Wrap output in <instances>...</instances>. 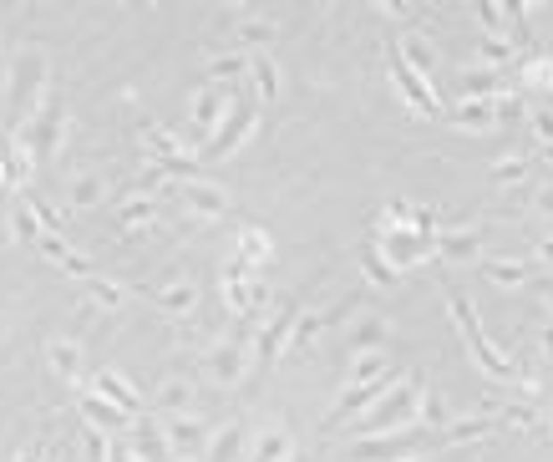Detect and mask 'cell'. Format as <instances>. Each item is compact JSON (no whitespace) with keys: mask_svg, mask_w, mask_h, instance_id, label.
Wrapping results in <instances>:
<instances>
[{"mask_svg":"<svg viewBox=\"0 0 553 462\" xmlns=\"http://www.w3.org/2000/svg\"><path fill=\"white\" fill-rule=\"evenodd\" d=\"M447 300H452V320H457L462 340L473 346V356H477V361H482V371H492V376H503V382H513L518 371H513V361H503V356H498V346H492L488 335H482V325H477V310H473V300H467L462 290H452Z\"/></svg>","mask_w":553,"mask_h":462,"instance_id":"obj_1","label":"cell"},{"mask_svg":"<svg viewBox=\"0 0 553 462\" xmlns=\"http://www.w3.org/2000/svg\"><path fill=\"white\" fill-rule=\"evenodd\" d=\"M447 442L442 432H401V437H386V442H361L356 447V462H386V458H401V452H422V447H437Z\"/></svg>","mask_w":553,"mask_h":462,"instance_id":"obj_2","label":"cell"},{"mask_svg":"<svg viewBox=\"0 0 553 462\" xmlns=\"http://www.w3.org/2000/svg\"><path fill=\"white\" fill-rule=\"evenodd\" d=\"M391 71H396V87H401V97H406L416 112H437V92H432V81H422L416 71H411L406 62H401V51L391 46Z\"/></svg>","mask_w":553,"mask_h":462,"instance_id":"obj_3","label":"cell"},{"mask_svg":"<svg viewBox=\"0 0 553 462\" xmlns=\"http://www.w3.org/2000/svg\"><path fill=\"white\" fill-rule=\"evenodd\" d=\"M411 412H416V386H401V391H396L391 401H381V407H376V416L365 422V432H381V427H401V422H406Z\"/></svg>","mask_w":553,"mask_h":462,"instance_id":"obj_4","label":"cell"},{"mask_svg":"<svg viewBox=\"0 0 553 462\" xmlns=\"http://www.w3.org/2000/svg\"><path fill=\"white\" fill-rule=\"evenodd\" d=\"M452 122H462V128H492L498 117H492V102H462L452 112Z\"/></svg>","mask_w":553,"mask_h":462,"instance_id":"obj_5","label":"cell"},{"mask_svg":"<svg viewBox=\"0 0 553 462\" xmlns=\"http://www.w3.org/2000/svg\"><path fill=\"white\" fill-rule=\"evenodd\" d=\"M477 234H442V239H437V249H442L447 259H473L477 255Z\"/></svg>","mask_w":553,"mask_h":462,"instance_id":"obj_6","label":"cell"},{"mask_svg":"<svg viewBox=\"0 0 553 462\" xmlns=\"http://www.w3.org/2000/svg\"><path fill=\"white\" fill-rule=\"evenodd\" d=\"M477 51H482V62H492V66H513V62H518V51L507 46L503 36H482V46H477Z\"/></svg>","mask_w":553,"mask_h":462,"instance_id":"obj_7","label":"cell"},{"mask_svg":"<svg viewBox=\"0 0 553 462\" xmlns=\"http://www.w3.org/2000/svg\"><path fill=\"white\" fill-rule=\"evenodd\" d=\"M482 274H488L492 285H518V280H523V265H507V259H488V265H482Z\"/></svg>","mask_w":553,"mask_h":462,"instance_id":"obj_8","label":"cell"},{"mask_svg":"<svg viewBox=\"0 0 553 462\" xmlns=\"http://www.w3.org/2000/svg\"><path fill=\"white\" fill-rule=\"evenodd\" d=\"M528 168H533V153H523V158H507V163H498V183H518L523 173H528Z\"/></svg>","mask_w":553,"mask_h":462,"instance_id":"obj_9","label":"cell"},{"mask_svg":"<svg viewBox=\"0 0 553 462\" xmlns=\"http://www.w3.org/2000/svg\"><path fill=\"white\" fill-rule=\"evenodd\" d=\"M533 132L553 147V112H538V117H533Z\"/></svg>","mask_w":553,"mask_h":462,"instance_id":"obj_10","label":"cell"},{"mask_svg":"<svg viewBox=\"0 0 553 462\" xmlns=\"http://www.w3.org/2000/svg\"><path fill=\"white\" fill-rule=\"evenodd\" d=\"M365 270H371V280H386V285H391V280H396V274H391V265H381L376 255L365 259Z\"/></svg>","mask_w":553,"mask_h":462,"instance_id":"obj_11","label":"cell"},{"mask_svg":"<svg viewBox=\"0 0 553 462\" xmlns=\"http://www.w3.org/2000/svg\"><path fill=\"white\" fill-rule=\"evenodd\" d=\"M102 386H107V391H112L117 401H127V407H132V391H127V386L117 382V376H102Z\"/></svg>","mask_w":553,"mask_h":462,"instance_id":"obj_12","label":"cell"},{"mask_svg":"<svg viewBox=\"0 0 553 462\" xmlns=\"http://www.w3.org/2000/svg\"><path fill=\"white\" fill-rule=\"evenodd\" d=\"M538 208H543V214H549V219H553V183H549V189H543V198H538Z\"/></svg>","mask_w":553,"mask_h":462,"instance_id":"obj_13","label":"cell"},{"mask_svg":"<svg viewBox=\"0 0 553 462\" xmlns=\"http://www.w3.org/2000/svg\"><path fill=\"white\" fill-rule=\"evenodd\" d=\"M538 290H543V300L553 305V274H543V280H538Z\"/></svg>","mask_w":553,"mask_h":462,"instance_id":"obj_14","label":"cell"},{"mask_svg":"<svg viewBox=\"0 0 553 462\" xmlns=\"http://www.w3.org/2000/svg\"><path fill=\"white\" fill-rule=\"evenodd\" d=\"M538 255H543V259L553 265V239H543V244H538Z\"/></svg>","mask_w":553,"mask_h":462,"instance_id":"obj_15","label":"cell"},{"mask_svg":"<svg viewBox=\"0 0 553 462\" xmlns=\"http://www.w3.org/2000/svg\"><path fill=\"white\" fill-rule=\"evenodd\" d=\"M549 66H553V56H549ZM549 92H553V87H549Z\"/></svg>","mask_w":553,"mask_h":462,"instance_id":"obj_16","label":"cell"}]
</instances>
